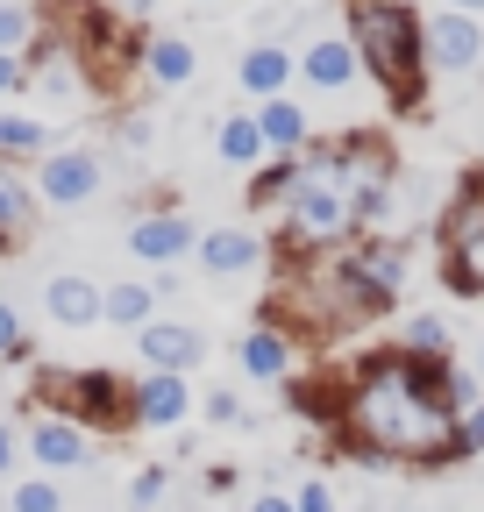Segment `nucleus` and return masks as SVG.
<instances>
[{
	"instance_id": "obj_29",
	"label": "nucleus",
	"mask_w": 484,
	"mask_h": 512,
	"mask_svg": "<svg viewBox=\"0 0 484 512\" xmlns=\"http://www.w3.org/2000/svg\"><path fill=\"white\" fill-rule=\"evenodd\" d=\"M0 93H29V57H8V50H0Z\"/></svg>"
},
{
	"instance_id": "obj_21",
	"label": "nucleus",
	"mask_w": 484,
	"mask_h": 512,
	"mask_svg": "<svg viewBox=\"0 0 484 512\" xmlns=\"http://www.w3.org/2000/svg\"><path fill=\"white\" fill-rule=\"evenodd\" d=\"M392 349H406L413 363H456V335H449V320H442V313H413L406 328H399Z\"/></svg>"
},
{
	"instance_id": "obj_18",
	"label": "nucleus",
	"mask_w": 484,
	"mask_h": 512,
	"mask_svg": "<svg viewBox=\"0 0 484 512\" xmlns=\"http://www.w3.org/2000/svg\"><path fill=\"white\" fill-rule=\"evenodd\" d=\"M214 157H221L228 171H250V178H257V171L271 164L257 114H221V121H214Z\"/></svg>"
},
{
	"instance_id": "obj_14",
	"label": "nucleus",
	"mask_w": 484,
	"mask_h": 512,
	"mask_svg": "<svg viewBox=\"0 0 484 512\" xmlns=\"http://www.w3.org/2000/svg\"><path fill=\"white\" fill-rule=\"evenodd\" d=\"M292 79H299V50H285V43H250L235 57V86L250 100H278V93H292Z\"/></svg>"
},
{
	"instance_id": "obj_8",
	"label": "nucleus",
	"mask_w": 484,
	"mask_h": 512,
	"mask_svg": "<svg viewBox=\"0 0 484 512\" xmlns=\"http://www.w3.org/2000/svg\"><path fill=\"white\" fill-rule=\"evenodd\" d=\"M22 456L43 470V477H65V470H86L93 463V427H79L72 413H29L22 427Z\"/></svg>"
},
{
	"instance_id": "obj_2",
	"label": "nucleus",
	"mask_w": 484,
	"mask_h": 512,
	"mask_svg": "<svg viewBox=\"0 0 484 512\" xmlns=\"http://www.w3.org/2000/svg\"><path fill=\"white\" fill-rule=\"evenodd\" d=\"M392 313V292L363 271L356 242H335V249H285V278L271 292V320L299 342H342V335H363L371 320Z\"/></svg>"
},
{
	"instance_id": "obj_31",
	"label": "nucleus",
	"mask_w": 484,
	"mask_h": 512,
	"mask_svg": "<svg viewBox=\"0 0 484 512\" xmlns=\"http://www.w3.org/2000/svg\"><path fill=\"white\" fill-rule=\"evenodd\" d=\"M143 143H150V121L129 114V121H121V150H143Z\"/></svg>"
},
{
	"instance_id": "obj_13",
	"label": "nucleus",
	"mask_w": 484,
	"mask_h": 512,
	"mask_svg": "<svg viewBox=\"0 0 484 512\" xmlns=\"http://www.w3.org/2000/svg\"><path fill=\"white\" fill-rule=\"evenodd\" d=\"M235 356H242V377H257V384H292V377H299V342L278 328L271 313L235 342Z\"/></svg>"
},
{
	"instance_id": "obj_9",
	"label": "nucleus",
	"mask_w": 484,
	"mask_h": 512,
	"mask_svg": "<svg viewBox=\"0 0 484 512\" xmlns=\"http://www.w3.org/2000/svg\"><path fill=\"white\" fill-rule=\"evenodd\" d=\"M193 264H200V278H214V285H235V278H250V271H264V264H271V242H264V228L221 221V228H200V249H193Z\"/></svg>"
},
{
	"instance_id": "obj_19",
	"label": "nucleus",
	"mask_w": 484,
	"mask_h": 512,
	"mask_svg": "<svg viewBox=\"0 0 484 512\" xmlns=\"http://www.w3.org/2000/svg\"><path fill=\"white\" fill-rule=\"evenodd\" d=\"M157 306H164V292H157V278H121V285H100V320H114V328H150L157 320Z\"/></svg>"
},
{
	"instance_id": "obj_16",
	"label": "nucleus",
	"mask_w": 484,
	"mask_h": 512,
	"mask_svg": "<svg viewBox=\"0 0 484 512\" xmlns=\"http://www.w3.org/2000/svg\"><path fill=\"white\" fill-rule=\"evenodd\" d=\"M356 43L349 36H314L307 50H299V79H307L314 93H342V86H356Z\"/></svg>"
},
{
	"instance_id": "obj_25",
	"label": "nucleus",
	"mask_w": 484,
	"mask_h": 512,
	"mask_svg": "<svg viewBox=\"0 0 484 512\" xmlns=\"http://www.w3.org/2000/svg\"><path fill=\"white\" fill-rule=\"evenodd\" d=\"M0 356H8V363L29 356V320H22V306H15L8 292H0Z\"/></svg>"
},
{
	"instance_id": "obj_26",
	"label": "nucleus",
	"mask_w": 484,
	"mask_h": 512,
	"mask_svg": "<svg viewBox=\"0 0 484 512\" xmlns=\"http://www.w3.org/2000/svg\"><path fill=\"white\" fill-rule=\"evenodd\" d=\"M164 491H171V470H164V463H150V470H136V477H129V505H136V512H157V505H164Z\"/></svg>"
},
{
	"instance_id": "obj_5",
	"label": "nucleus",
	"mask_w": 484,
	"mask_h": 512,
	"mask_svg": "<svg viewBox=\"0 0 484 512\" xmlns=\"http://www.w3.org/2000/svg\"><path fill=\"white\" fill-rule=\"evenodd\" d=\"M435 264L456 299H484V178H470L449 200V214L435 228Z\"/></svg>"
},
{
	"instance_id": "obj_3",
	"label": "nucleus",
	"mask_w": 484,
	"mask_h": 512,
	"mask_svg": "<svg viewBox=\"0 0 484 512\" xmlns=\"http://www.w3.org/2000/svg\"><path fill=\"white\" fill-rule=\"evenodd\" d=\"M420 15L413 0H349V43L363 79H378L392 107H420L428 100V43H420Z\"/></svg>"
},
{
	"instance_id": "obj_34",
	"label": "nucleus",
	"mask_w": 484,
	"mask_h": 512,
	"mask_svg": "<svg viewBox=\"0 0 484 512\" xmlns=\"http://www.w3.org/2000/svg\"><path fill=\"white\" fill-rule=\"evenodd\" d=\"M207 491H214V498H221V491H235V470H228V463H214V470H207Z\"/></svg>"
},
{
	"instance_id": "obj_15",
	"label": "nucleus",
	"mask_w": 484,
	"mask_h": 512,
	"mask_svg": "<svg viewBox=\"0 0 484 512\" xmlns=\"http://www.w3.org/2000/svg\"><path fill=\"white\" fill-rule=\"evenodd\" d=\"M43 313L57 328H100V285L86 271H57L43 278Z\"/></svg>"
},
{
	"instance_id": "obj_1",
	"label": "nucleus",
	"mask_w": 484,
	"mask_h": 512,
	"mask_svg": "<svg viewBox=\"0 0 484 512\" xmlns=\"http://www.w3.org/2000/svg\"><path fill=\"white\" fill-rule=\"evenodd\" d=\"M321 392L328 399H314V413H328L349 463L449 470L463 463V413L484 399V384L463 363H413L406 349H371L335 370Z\"/></svg>"
},
{
	"instance_id": "obj_22",
	"label": "nucleus",
	"mask_w": 484,
	"mask_h": 512,
	"mask_svg": "<svg viewBox=\"0 0 484 512\" xmlns=\"http://www.w3.org/2000/svg\"><path fill=\"white\" fill-rule=\"evenodd\" d=\"M57 143H50V128L36 121V114H0V164H36V157H50Z\"/></svg>"
},
{
	"instance_id": "obj_10",
	"label": "nucleus",
	"mask_w": 484,
	"mask_h": 512,
	"mask_svg": "<svg viewBox=\"0 0 484 512\" xmlns=\"http://www.w3.org/2000/svg\"><path fill=\"white\" fill-rule=\"evenodd\" d=\"M420 43H428V72H477L484 64V22L456 15V8L420 22Z\"/></svg>"
},
{
	"instance_id": "obj_20",
	"label": "nucleus",
	"mask_w": 484,
	"mask_h": 512,
	"mask_svg": "<svg viewBox=\"0 0 484 512\" xmlns=\"http://www.w3.org/2000/svg\"><path fill=\"white\" fill-rule=\"evenodd\" d=\"M193 72H200V50H193L186 36H150V43H143V79H150L157 93L193 86Z\"/></svg>"
},
{
	"instance_id": "obj_17",
	"label": "nucleus",
	"mask_w": 484,
	"mask_h": 512,
	"mask_svg": "<svg viewBox=\"0 0 484 512\" xmlns=\"http://www.w3.org/2000/svg\"><path fill=\"white\" fill-rule=\"evenodd\" d=\"M257 128H264V150H271V157H299V150L314 143V121H307V107H299L292 93L257 100Z\"/></svg>"
},
{
	"instance_id": "obj_36",
	"label": "nucleus",
	"mask_w": 484,
	"mask_h": 512,
	"mask_svg": "<svg viewBox=\"0 0 484 512\" xmlns=\"http://www.w3.org/2000/svg\"><path fill=\"white\" fill-rule=\"evenodd\" d=\"M15 249H22V242H15V235H0V256H15Z\"/></svg>"
},
{
	"instance_id": "obj_27",
	"label": "nucleus",
	"mask_w": 484,
	"mask_h": 512,
	"mask_svg": "<svg viewBox=\"0 0 484 512\" xmlns=\"http://www.w3.org/2000/svg\"><path fill=\"white\" fill-rule=\"evenodd\" d=\"M200 413H207L214 427H235V420H242V399H235V392H200Z\"/></svg>"
},
{
	"instance_id": "obj_4",
	"label": "nucleus",
	"mask_w": 484,
	"mask_h": 512,
	"mask_svg": "<svg viewBox=\"0 0 484 512\" xmlns=\"http://www.w3.org/2000/svg\"><path fill=\"white\" fill-rule=\"evenodd\" d=\"M36 399H43V413H72L93 434L129 427V377H114V370H43Z\"/></svg>"
},
{
	"instance_id": "obj_24",
	"label": "nucleus",
	"mask_w": 484,
	"mask_h": 512,
	"mask_svg": "<svg viewBox=\"0 0 484 512\" xmlns=\"http://www.w3.org/2000/svg\"><path fill=\"white\" fill-rule=\"evenodd\" d=\"M8 512H72L65 505V484H57V477H15V498H8Z\"/></svg>"
},
{
	"instance_id": "obj_11",
	"label": "nucleus",
	"mask_w": 484,
	"mask_h": 512,
	"mask_svg": "<svg viewBox=\"0 0 484 512\" xmlns=\"http://www.w3.org/2000/svg\"><path fill=\"white\" fill-rule=\"evenodd\" d=\"M193 384L171 377V370H143L129 384V427H186L193 420Z\"/></svg>"
},
{
	"instance_id": "obj_6",
	"label": "nucleus",
	"mask_w": 484,
	"mask_h": 512,
	"mask_svg": "<svg viewBox=\"0 0 484 512\" xmlns=\"http://www.w3.org/2000/svg\"><path fill=\"white\" fill-rule=\"evenodd\" d=\"M29 185H36V200H43V207H86V200H100L107 164H100V150H72V143H57L50 157H36Z\"/></svg>"
},
{
	"instance_id": "obj_12",
	"label": "nucleus",
	"mask_w": 484,
	"mask_h": 512,
	"mask_svg": "<svg viewBox=\"0 0 484 512\" xmlns=\"http://www.w3.org/2000/svg\"><path fill=\"white\" fill-rule=\"evenodd\" d=\"M136 356H143V370H171V377H186V370H200V356H207V335L193 328V320H150V328H136Z\"/></svg>"
},
{
	"instance_id": "obj_35",
	"label": "nucleus",
	"mask_w": 484,
	"mask_h": 512,
	"mask_svg": "<svg viewBox=\"0 0 484 512\" xmlns=\"http://www.w3.org/2000/svg\"><path fill=\"white\" fill-rule=\"evenodd\" d=\"M449 8H456V15H477V22H484V0H449Z\"/></svg>"
},
{
	"instance_id": "obj_7",
	"label": "nucleus",
	"mask_w": 484,
	"mask_h": 512,
	"mask_svg": "<svg viewBox=\"0 0 484 512\" xmlns=\"http://www.w3.org/2000/svg\"><path fill=\"white\" fill-rule=\"evenodd\" d=\"M193 249H200V228L178 214V207L157 200V207H136V214H129V256H136V264H150V271H178Z\"/></svg>"
},
{
	"instance_id": "obj_33",
	"label": "nucleus",
	"mask_w": 484,
	"mask_h": 512,
	"mask_svg": "<svg viewBox=\"0 0 484 512\" xmlns=\"http://www.w3.org/2000/svg\"><path fill=\"white\" fill-rule=\"evenodd\" d=\"M8 470H15V427L0 420V477H8Z\"/></svg>"
},
{
	"instance_id": "obj_37",
	"label": "nucleus",
	"mask_w": 484,
	"mask_h": 512,
	"mask_svg": "<svg viewBox=\"0 0 484 512\" xmlns=\"http://www.w3.org/2000/svg\"><path fill=\"white\" fill-rule=\"evenodd\" d=\"M477 384H484V335H477Z\"/></svg>"
},
{
	"instance_id": "obj_32",
	"label": "nucleus",
	"mask_w": 484,
	"mask_h": 512,
	"mask_svg": "<svg viewBox=\"0 0 484 512\" xmlns=\"http://www.w3.org/2000/svg\"><path fill=\"white\" fill-rule=\"evenodd\" d=\"M250 512H299V505H292L285 491H257V498H250Z\"/></svg>"
},
{
	"instance_id": "obj_28",
	"label": "nucleus",
	"mask_w": 484,
	"mask_h": 512,
	"mask_svg": "<svg viewBox=\"0 0 484 512\" xmlns=\"http://www.w3.org/2000/svg\"><path fill=\"white\" fill-rule=\"evenodd\" d=\"M299 512H335V491L321 484V477H307V484H299V498H292Z\"/></svg>"
},
{
	"instance_id": "obj_23",
	"label": "nucleus",
	"mask_w": 484,
	"mask_h": 512,
	"mask_svg": "<svg viewBox=\"0 0 484 512\" xmlns=\"http://www.w3.org/2000/svg\"><path fill=\"white\" fill-rule=\"evenodd\" d=\"M36 43H43L36 0H0V50H8V57H29Z\"/></svg>"
},
{
	"instance_id": "obj_30",
	"label": "nucleus",
	"mask_w": 484,
	"mask_h": 512,
	"mask_svg": "<svg viewBox=\"0 0 484 512\" xmlns=\"http://www.w3.org/2000/svg\"><path fill=\"white\" fill-rule=\"evenodd\" d=\"M463 456H484V399L463 413Z\"/></svg>"
}]
</instances>
